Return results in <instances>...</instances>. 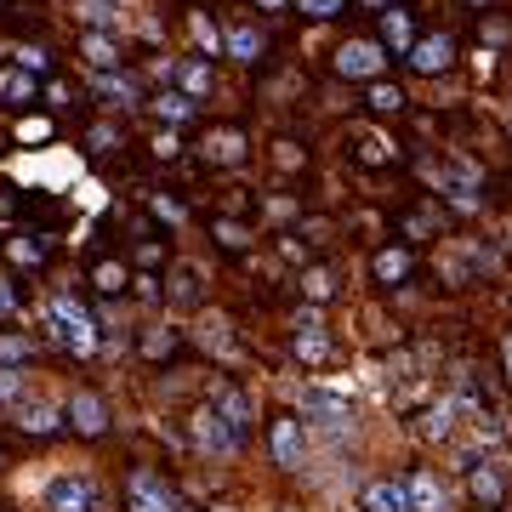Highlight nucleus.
I'll return each mask as SVG.
<instances>
[{
    "instance_id": "1",
    "label": "nucleus",
    "mask_w": 512,
    "mask_h": 512,
    "mask_svg": "<svg viewBox=\"0 0 512 512\" xmlns=\"http://www.w3.org/2000/svg\"><path fill=\"white\" fill-rule=\"evenodd\" d=\"M126 512H183L177 484L160 467H131L126 473Z\"/></svg>"
},
{
    "instance_id": "2",
    "label": "nucleus",
    "mask_w": 512,
    "mask_h": 512,
    "mask_svg": "<svg viewBox=\"0 0 512 512\" xmlns=\"http://www.w3.org/2000/svg\"><path fill=\"white\" fill-rule=\"evenodd\" d=\"M205 404H211V410H217L228 427H234L239 439L256 427V399H251L239 382H228V376H211V387H205Z\"/></svg>"
},
{
    "instance_id": "3",
    "label": "nucleus",
    "mask_w": 512,
    "mask_h": 512,
    "mask_svg": "<svg viewBox=\"0 0 512 512\" xmlns=\"http://www.w3.org/2000/svg\"><path fill=\"white\" fill-rule=\"evenodd\" d=\"M63 427L80 433V439H103L109 433V399L97 387H74L69 404H63Z\"/></svg>"
},
{
    "instance_id": "4",
    "label": "nucleus",
    "mask_w": 512,
    "mask_h": 512,
    "mask_svg": "<svg viewBox=\"0 0 512 512\" xmlns=\"http://www.w3.org/2000/svg\"><path fill=\"white\" fill-rule=\"evenodd\" d=\"M382 69H387V46L382 40H342V46H336V74H342V80H382Z\"/></svg>"
},
{
    "instance_id": "5",
    "label": "nucleus",
    "mask_w": 512,
    "mask_h": 512,
    "mask_svg": "<svg viewBox=\"0 0 512 512\" xmlns=\"http://www.w3.org/2000/svg\"><path fill=\"white\" fill-rule=\"evenodd\" d=\"M97 507V484L86 473H57L46 484V512H92Z\"/></svg>"
},
{
    "instance_id": "6",
    "label": "nucleus",
    "mask_w": 512,
    "mask_h": 512,
    "mask_svg": "<svg viewBox=\"0 0 512 512\" xmlns=\"http://www.w3.org/2000/svg\"><path fill=\"white\" fill-rule=\"evenodd\" d=\"M245 154H251V137H245V126H234V120H228V126H211L200 137V160L205 165H239Z\"/></svg>"
},
{
    "instance_id": "7",
    "label": "nucleus",
    "mask_w": 512,
    "mask_h": 512,
    "mask_svg": "<svg viewBox=\"0 0 512 512\" xmlns=\"http://www.w3.org/2000/svg\"><path fill=\"white\" fill-rule=\"evenodd\" d=\"M268 450H274V461L285 473L302 467V416H296V410H279V416L268 421Z\"/></svg>"
},
{
    "instance_id": "8",
    "label": "nucleus",
    "mask_w": 512,
    "mask_h": 512,
    "mask_svg": "<svg viewBox=\"0 0 512 512\" xmlns=\"http://www.w3.org/2000/svg\"><path fill=\"white\" fill-rule=\"evenodd\" d=\"M416 251L410 245H382V251H370V279L376 285H404V279H416Z\"/></svg>"
},
{
    "instance_id": "9",
    "label": "nucleus",
    "mask_w": 512,
    "mask_h": 512,
    "mask_svg": "<svg viewBox=\"0 0 512 512\" xmlns=\"http://www.w3.org/2000/svg\"><path fill=\"white\" fill-rule=\"evenodd\" d=\"M194 444H200V450H217V456H234L245 439H239V433L217 416V410H211V404H200V410H194Z\"/></svg>"
},
{
    "instance_id": "10",
    "label": "nucleus",
    "mask_w": 512,
    "mask_h": 512,
    "mask_svg": "<svg viewBox=\"0 0 512 512\" xmlns=\"http://www.w3.org/2000/svg\"><path fill=\"white\" fill-rule=\"evenodd\" d=\"M359 512H410L404 478H370L365 490H359Z\"/></svg>"
},
{
    "instance_id": "11",
    "label": "nucleus",
    "mask_w": 512,
    "mask_h": 512,
    "mask_svg": "<svg viewBox=\"0 0 512 512\" xmlns=\"http://www.w3.org/2000/svg\"><path fill=\"white\" fill-rule=\"evenodd\" d=\"M467 490H473V501L484 512H495L501 501H507V478L495 473L490 461H467Z\"/></svg>"
},
{
    "instance_id": "12",
    "label": "nucleus",
    "mask_w": 512,
    "mask_h": 512,
    "mask_svg": "<svg viewBox=\"0 0 512 512\" xmlns=\"http://www.w3.org/2000/svg\"><path fill=\"white\" fill-rule=\"evenodd\" d=\"M450 63H456V40L450 35H427L410 46V69L416 74H444Z\"/></svg>"
},
{
    "instance_id": "13",
    "label": "nucleus",
    "mask_w": 512,
    "mask_h": 512,
    "mask_svg": "<svg viewBox=\"0 0 512 512\" xmlns=\"http://www.w3.org/2000/svg\"><path fill=\"white\" fill-rule=\"evenodd\" d=\"M137 353H143L148 365H171V359L183 353V330L177 325H148L143 336H137Z\"/></svg>"
},
{
    "instance_id": "14",
    "label": "nucleus",
    "mask_w": 512,
    "mask_h": 512,
    "mask_svg": "<svg viewBox=\"0 0 512 512\" xmlns=\"http://www.w3.org/2000/svg\"><path fill=\"white\" fill-rule=\"evenodd\" d=\"M399 234H404V245H410V251H416V245H427V239H439V234H444L439 205H416V211H404V217H399Z\"/></svg>"
},
{
    "instance_id": "15",
    "label": "nucleus",
    "mask_w": 512,
    "mask_h": 512,
    "mask_svg": "<svg viewBox=\"0 0 512 512\" xmlns=\"http://www.w3.org/2000/svg\"><path fill=\"white\" fill-rule=\"evenodd\" d=\"M353 143H359V148H353V160L370 165V171H382V165L399 160V143H393V131H359Z\"/></svg>"
},
{
    "instance_id": "16",
    "label": "nucleus",
    "mask_w": 512,
    "mask_h": 512,
    "mask_svg": "<svg viewBox=\"0 0 512 512\" xmlns=\"http://www.w3.org/2000/svg\"><path fill=\"white\" fill-rule=\"evenodd\" d=\"M228 52H234L239 63H262V57H268V35H262L256 23L234 18V23H228Z\"/></svg>"
},
{
    "instance_id": "17",
    "label": "nucleus",
    "mask_w": 512,
    "mask_h": 512,
    "mask_svg": "<svg viewBox=\"0 0 512 512\" xmlns=\"http://www.w3.org/2000/svg\"><path fill=\"white\" fill-rule=\"evenodd\" d=\"M404 490H410V512H444V484L433 467H416Z\"/></svg>"
},
{
    "instance_id": "18",
    "label": "nucleus",
    "mask_w": 512,
    "mask_h": 512,
    "mask_svg": "<svg viewBox=\"0 0 512 512\" xmlns=\"http://www.w3.org/2000/svg\"><path fill=\"white\" fill-rule=\"evenodd\" d=\"M296 359H302L308 370L330 359V336H325V325H319V319H302V325H296Z\"/></svg>"
},
{
    "instance_id": "19",
    "label": "nucleus",
    "mask_w": 512,
    "mask_h": 512,
    "mask_svg": "<svg viewBox=\"0 0 512 512\" xmlns=\"http://www.w3.org/2000/svg\"><path fill=\"white\" fill-rule=\"evenodd\" d=\"M308 416H319V427H342V421H348V399L308 387V393H302V421H308Z\"/></svg>"
},
{
    "instance_id": "20",
    "label": "nucleus",
    "mask_w": 512,
    "mask_h": 512,
    "mask_svg": "<svg viewBox=\"0 0 512 512\" xmlns=\"http://www.w3.org/2000/svg\"><path fill=\"white\" fill-rule=\"evenodd\" d=\"M382 46H393V52L410 57V46H416V23H410V6H387V12H382Z\"/></svg>"
},
{
    "instance_id": "21",
    "label": "nucleus",
    "mask_w": 512,
    "mask_h": 512,
    "mask_svg": "<svg viewBox=\"0 0 512 512\" xmlns=\"http://www.w3.org/2000/svg\"><path fill=\"white\" fill-rule=\"evenodd\" d=\"M92 291L97 296H126V285H131V268L120 262V256H103V262H92Z\"/></svg>"
},
{
    "instance_id": "22",
    "label": "nucleus",
    "mask_w": 512,
    "mask_h": 512,
    "mask_svg": "<svg viewBox=\"0 0 512 512\" xmlns=\"http://www.w3.org/2000/svg\"><path fill=\"white\" fill-rule=\"evenodd\" d=\"M165 285H171L165 296H171L177 308H200V302H205V291H200V268H194V262H177Z\"/></svg>"
},
{
    "instance_id": "23",
    "label": "nucleus",
    "mask_w": 512,
    "mask_h": 512,
    "mask_svg": "<svg viewBox=\"0 0 512 512\" xmlns=\"http://www.w3.org/2000/svg\"><path fill=\"white\" fill-rule=\"evenodd\" d=\"M40 97V80L23 69H0V103H12V109H29Z\"/></svg>"
},
{
    "instance_id": "24",
    "label": "nucleus",
    "mask_w": 512,
    "mask_h": 512,
    "mask_svg": "<svg viewBox=\"0 0 512 512\" xmlns=\"http://www.w3.org/2000/svg\"><path fill=\"white\" fill-rule=\"evenodd\" d=\"M6 256L18 262V268H46V256H52V245L40 234H12L6 239Z\"/></svg>"
},
{
    "instance_id": "25",
    "label": "nucleus",
    "mask_w": 512,
    "mask_h": 512,
    "mask_svg": "<svg viewBox=\"0 0 512 512\" xmlns=\"http://www.w3.org/2000/svg\"><path fill=\"white\" fill-rule=\"evenodd\" d=\"M404 103H410V97H404V86H393V80H370L365 86V109L370 114H404Z\"/></svg>"
},
{
    "instance_id": "26",
    "label": "nucleus",
    "mask_w": 512,
    "mask_h": 512,
    "mask_svg": "<svg viewBox=\"0 0 512 512\" xmlns=\"http://www.w3.org/2000/svg\"><path fill=\"white\" fill-rule=\"evenodd\" d=\"M177 80H183V97L200 103V97L211 92V57H183V63H177Z\"/></svg>"
},
{
    "instance_id": "27",
    "label": "nucleus",
    "mask_w": 512,
    "mask_h": 512,
    "mask_svg": "<svg viewBox=\"0 0 512 512\" xmlns=\"http://www.w3.org/2000/svg\"><path fill=\"white\" fill-rule=\"evenodd\" d=\"M29 353H35V336L29 330H0V370L29 365Z\"/></svg>"
},
{
    "instance_id": "28",
    "label": "nucleus",
    "mask_w": 512,
    "mask_h": 512,
    "mask_svg": "<svg viewBox=\"0 0 512 512\" xmlns=\"http://www.w3.org/2000/svg\"><path fill=\"white\" fill-rule=\"evenodd\" d=\"M211 239H217L228 256L251 251V228H245V222H234V217H211Z\"/></svg>"
},
{
    "instance_id": "29",
    "label": "nucleus",
    "mask_w": 512,
    "mask_h": 512,
    "mask_svg": "<svg viewBox=\"0 0 512 512\" xmlns=\"http://www.w3.org/2000/svg\"><path fill=\"white\" fill-rule=\"evenodd\" d=\"M18 427L29 433V439H46V433H57V410H52V404H23Z\"/></svg>"
},
{
    "instance_id": "30",
    "label": "nucleus",
    "mask_w": 512,
    "mask_h": 512,
    "mask_svg": "<svg viewBox=\"0 0 512 512\" xmlns=\"http://www.w3.org/2000/svg\"><path fill=\"white\" fill-rule=\"evenodd\" d=\"M80 52H86V63H92V69H103V74L120 69V46H114L109 35H86V40H80Z\"/></svg>"
},
{
    "instance_id": "31",
    "label": "nucleus",
    "mask_w": 512,
    "mask_h": 512,
    "mask_svg": "<svg viewBox=\"0 0 512 512\" xmlns=\"http://www.w3.org/2000/svg\"><path fill=\"white\" fill-rule=\"evenodd\" d=\"M308 165V148L296 143V137H274V171L279 177H291V171H302Z\"/></svg>"
},
{
    "instance_id": "32",
    "label": "nucleus",
    "mask_w": 512,
    "mask_h": 512,
    "mask_svg": "<svg viewBox=\"0 0 512 512\" xmlns=\"http://www.w3.org/2000/svg\"><path fill=\"white\" fill-rule=\"evenodd\" d=\"M450 427H456V404L450 399H439L427 416H421V433H427V439H450Z\"/></svg>"
},
{
    "instance_id": "33",
    "label": "nucleus",
    "mask_w": 512,
    "mask_h": 512,
    "mask_svg": "<svg viewBox=\"0 0 512 512\" xmlns=\"http://www.w3.org/2000/svg\"><path fill=\"white\" fill-rule=\"evenodd\" d=\"M302 296H308V302H330V296H336V274H330L325 262L302 274Z\"/></svg>"
},
{
    "instance_id": "34",
    "label": "nucleus",
    "mask_w": 512,
    "mask_h": 512,
    "mask_svg": "<svg viewBox=\"0 0 512 512\" xmlns=\"http://www.w3.org/2000/svg\"><path fill=\"white\" fill-rule=\"evenodd\" d=\"M154 114H160V120H194V97L160 92V97H154Z\"/></svg>"
},
{
    "instance_id": "35",
    "label": "nucleus",
    "mask_w": 512,
    "mask_h": 512,
    "mask_svg": "<svg viewBox=\"0 0 512 512\" xmlns=\"http://www.w3.org/2000/svg\"><path fill=\"white\" fill-rule=\"evenodd\" d=\"M188 29H194V40H200V52H205V57H211V52H217V46H222L217 23L205 18V12H188Z\"/></svg>"
},
{
    "instance_id": "36",
    "label": "nucleus",
    "mask_w": 512,
    "mask_h": 512,
    "mask_svg": "<svg viewBox=\"0 0 512 512\" xmlns=\"http://www.w3.org/2000/svg\"><path fill=\"white\" fill-rule=\"evenodd\" d=\"M478 40H484V46H507V40H512V18L490 12V18L478 23Z\"/></svg>"
},
{
    "instance_id": "37",
    "label": "nucleus",
    "mask_w": 512,
    "mask_h": 512,
    "mask_svg": "<svg viewBox=\"0 0 512 512\" xmlns=\"http://www.w3.org/2000/svg\"><path fill=\"white\" fill-rule=\"evenodd\" d=\"M86 148H92V154H114V148H120V126H92L86 131Z\"/></svg>"
},
{
    "instance_id": "38",
    "label": "nucleus",
    "mask_w": 512,
    "mask_h": 512,
    "mask_svg": "<svg viewBox=\"0 0 512 512\" xmlns=\"http://www.w3.org/2000/svg\"><path fill=\"white\" fill-rule=\"evenodd\" d=\"M296 12H308V18H336V12H348V0H296Z\"/></svg>"
},
{
    "instance_id": "39",
    "label": "nucleus",
    "mask_w": 512,
    "mask_h": 512,
    "mask_svg": "<svg viewBox=\"0 0 512 512\" xmlns=\"http://www.w3.org/2000/svg\"><path fill=\"white\" fill-rule=\"evenodd\" d=\"M46 137H52V120H46V114H29L18 126V143H46Z\"/></svg>"
},
{
    "instance_id": "40",
    "label": "nucleus",
    "mask_w": 512,
    "mask_h": 512,
    "mask_svg": "<svg viewBox=\"0 0 512 512\" xmlns=\"http://www.w3.org/2000/svg\"><path fill=\"white\" fill-rule=\"evenodd\" d=\"M46 63H52V57H46V46H18V69L23 74H40Z\"/></svg>"
},
{
    "instance_id": "41",
    "label": "nucleus",
    "mask_w": 512,
    "mask_h": 512,
    "mask_svg": "<svg viewBox=\"0 0 512 512\" xmlns=\"http://www.w3.org/2000/svg\"><path fill=\"white\" fill-rule=\"evenodd\" d=\"M183 143H177V131H154V160H177Z\"/></svg>"
},
{
    "instance_id": "42",
    "label": "nucleus",
    "mask_w": 512,
    "mask_h": 512,
    "mask_svg": "<svg viewBox=\"0 0 512 512\" xmlns=\"http://www.w3.org/2000/svg\"><path fill=\"white\" fill-rule=\"evenodd\" d=\"M12 313H18V285L0 274V319H12Z\"/></svg>"
},
{
    "instance_id": "43",
    "label": "nucleus",
    "mask_w": 512,
    "mask_h": 512,
    "mask_svg": "<svg viewBox=\"0 0 512 512\" xmlns=\"http://www.w3.org/2000/svg\"><path fill=\"white\" fill-rule=\"evenodd\" d=\"M501 353H507V382H512V330H507V348H501Z\"/></svg>"
},
{
    "instance_id": "44",
    "label": "nucleus",
    "mask_w": 512,
    "mask_h": 512,
    "mask_svg": "<svg viewBox=\"0 0 512 512\" xmlns=\"http://www.w3.org/2000/svg\"><path fill=\"white\" fill-rule=\"evenodd\" d=\"M359 6H382V12H387V6H393V0H359Z\"/></svg>"
},
{
    "instance_id": "45",
    "label": "nucleus",
    "mask_w": 512,
    "mask_h": 512,
    "mask_svg": "<svg viewBox=\"0 0 512 512\" xmlns=\"http://www.w3.org/2000/svg\"><path fill=\"white\" fill-rule=\"evenodd\" d=\"M467 6H495V0H467Z\"/></svg>"
},
{
    "instance_id": "46",
    "label": "nucleus",
    "mask_w": 512,
    "mask_h": 512,
    "mask_svg": "<svg viewBox=\"0 0 512 512\" xmlns=\"http://www.w3.org/2000/svg\"><path fill=\"white\" fill-rule=\"evenodd\" d=\"M256 6H279V0H256Z\"/></svg>"
}]
</instances>
